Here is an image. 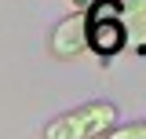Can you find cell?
Masks as SVG:
<instances>
[{
	"label": "cell",
	"instance_id": "cell-1",
	"mask_svg": "<svg viewBox=\"0 0 146 139\" xmlns=\"http://www.w3.org/2000/svg\"><path fill=\"white\" fill-rule=\"evenodd\" d=\"M121 110L110 99H95V103L73 106L66 114H58L40 128V139H106L117 128Z\"/></svg>",
	"mask_w": 146,
	"mask_h": 139
},
{
	"label": "cell",
	"instance_id": "cell-2",
	"mask_svg": "<svg viewBox=\"0 0 146 139\" xmlns=\"http://www.w3.org/2000/svg\"><path fill=\"white\" fill-rule=\"evenodd\" d=\"M84 18H88V51H95L102 62L124 51L128 29L121 15V0H99L84 11Z\"/></svg>",
	"mask_w": 146,
	"mask_h": 139
},
{
	"label": "cell",
	"instance_id": "cell-3",
	"mask_svg": "<svg viewBox=\"0 0 146 139\" xmlns=\"http://www.w3.org/2000/svg\"><path fill=\"white\" fill-rule=\"evenodd\" d=\"M48 51H51L55 59H62V62L80 59V55L88 51V18H84V11L66 15L51 29V37H48Z\"/></svg>",
	"mask_w": 146,
	"mask_h": 139
},
{
	"label": "cell",
	"instance_id": "cell-4",
	"mask_svg": "<svg viewBox=\"0 0 146 139\" xmlns=\"http://www.w3.org/2000/svg\"><path fill=\"white\" fill-rule=\"evenodd\" d=\"M121 15H124L131 48L139 55H146V0H121Z\"/></svg>",
	"mask_w": 146,
	"mask_h": 139
},
{
	"label": "cell",
	"instance_id": "cell-5",
	"mask_svg": "<svg viewBox=\"0 0 146 139\" xmlns=\"http://www.w3.org/2000/svg\"><path fill=\"white\" fill-rule=\"evenodd\" d=\"M106 139H146V117L143 121H128V124H117Z\"/></svg>",
	"mask_w": 146,
	"mask_h": 139
},
{
	"label": "cell",
	"instance_id": "cell-6",
	"mask_svg": "<svg viewBox=\"0 0 146 139\" xmlns=\"http://www.w3.org/2000/svg\"><path fill=\"white\" fill-rule=\"evenodd\" d=\"M73 4H77V11H88L91 4H99V0H73Z\"/></svg>",
	"mask_w": 146,
	"mask_h": 139
}]
</instances>
